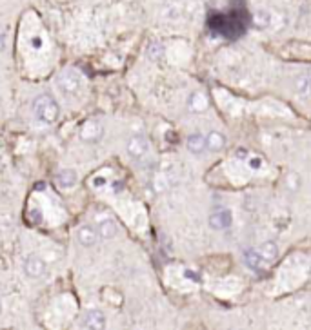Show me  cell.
Instances as JSON below:
<instances>
[{
    "label": "cell",
    "mask_w": 311,
    "mask_h": 330,
    "mask_svg": "<svg viewBox=\"0 0 311 330\" xmlns=\"http://www.w3.org/2000/svg\"><path fill=\"white\" fill-rule=\"evenodd\" d=\"M204 138H206V151H213V153H217V151L226 147L227 140L222 132L211 131V132H208V134H204Z\"/></svg>",
    "instance_id": "obj_13"
},
{
    "label": "cell",
    "mask_w": 311,
    "mask_h": 330,
    "mask_svg": "<svg viewBox=\"0 0 311 330\" xmlns=\"http://www.w3.org/2000/svg\"><path fill=\"white\" fill-rule=\"evenodd\" d=\"M82 328H93V330H100L106 326V316H104L102 310H98V308H93V310H89L88 314L84 316L82 319Z\"/></svg>",
    "instance_id": "obj_9"
},
{
    "label": "cell",
    "mask_w": 311,
    "mask_h": 330,
    "mask_svg": "<svg viewBox=\"0 0 311 330\" xmlns=\"http://www.w3.org/2000/svg\"><path fill=\"white\" fill-rule=\"evenodd\" d=\"M151 151V144L144 134H135V136L129 138L128 142V154L135 162H142L147 154Z\"/></svg>",
    "instance_id": "obj_4"
},
{
    "label": "cell",
    "mask_w": 311,
    "mask_h": 330,
    "mask_svg": "<svg viewBox=\"0 0 311 330\" xmlns=\"http://www.w3.org/2000/svg\"><path fill=\"white\" fill-rule=\"evenodd\" d=\"M209 227L213 230H226L233 225V212L229 209H217L208 218Z\"/></svg>",
    "instance_id": "obj_6"
},
{
    "label": "cell",
    "mask_w": 311,
    "mask_h": 330,
    "mask_svg": "<svg viewBox=\"0 0 311 330\" xmlns=\"http://www.w3.org/2000/svg\"><path fill=\"white\" fill-rule=\"evenodd\" d=\"M33 113H35V118L40 123L51 125V123H55L58 120L60 107H58V102L49 92H42L33 102Z\"/></svg>",
    "instance_id": "obj_1"
},
{
    "label": "cell",
    "mask_w": 311,
    "mask_h": 330,
    "mask_svg": "<svg viewBox=\"0 0 311 330\" xmlns=\"http://www.w3.org/2000/svg\"><path fill=\"white\" fill-rule=\"evenodd\" d=\"M187 107L193 113H204L209 107L208 97H206L204 92H193L191 97H189V100H187Z\"/></svg>",
    "instance_id": "obj_15"
},
{
    "label": "cell",
    "mask_w": 311,
    "mask_h": 330,
    "mask_svg": "<svg viewBox=\"0 0 311 330\" xmlns=\"http://www.w3.org/2000/svg\"><path fill=\"white\" fill-rule=\"evenodd\" d=\"M235 156H237L239 160H246V158H248V151H246V149H239V151L235 153Z\"/></svg>",
    "instance_id": "obj_24"
},
{
    "label": "cell",
    "mask_w": 311,
    "mask_h": 330,
    "mask_svg": "<svg viewBox=\"0 0 311 330\" xmlns=\"http://www.w3.org/2000/svg\"><path fill=\"white\" fill-rule=\"evenodd\" d=\"M244 263L248 265V269L253 270V272H262V270L267 269V265H269L258 256V252L255 251V249H248V251L244 252Z\"/></svg>",
    "instance_id": "obj_11"
},
{
    "label": "cell",
    "mask_w": 311,
    "mask_h": 330,
    "mask_svg": "<svg viewBox=\"0 0 311 330\" xmlns=\"http://www.w3.org/2000/svg\"><path fill=\"white\" fill-rule=\"evenodd\" d=\"M297 92L304 100L307 98V95H309V75H302L297 78Z\"/></svg>",
    "instance_id": "obj_17"
},
{
    "label": "cell",
    "mask_w": 311,
    "mask_h": 330,
    "mask_svg": "<svg viewBox=\"0 0 311 330\" xmlns=\"http://www.w3.org/2000/svg\"><path fill=\"white\" fill-rule=\"evenodd\" d=\"M104 136V125L98 120H88L80 129V140L86 144H97Z\"/></svg>",
    "instance_id": "obj_5"
},
{
    "label": "cell",
    "mask_w": 311,
    "mask_h": 330,
    "mask_svg": "<svg viewBox=\"0 0 311 330\" xmlns=\"http://www.w3.org/2000/svg\"><path fill=\"white\" fill-rule=\"evenodd\" d=\"M184 276L189 279V281H193V283H200V274L197 272V270H193V269H184Z\"/></svg>",
    "instance_id": "obj_20"
},
{
    "label": "cell",
    "mask_w": 311,
    "mask_h": 330,
    "mask_svg": "<svg viewBox=\"0 0 311 330\" xmlns=\"http://www.w3.org/2000/svg\"><path fill=\"white\" fill-rule=\"evenodd\" d=\"M29 44H31V48H33V49H42V38H40L38 35L33 36V38L29 40Z\"/></svg>",
    "instance_id": "obj_22"
},
{
    "label": "cell",
    "mask_w": 311,
    "mask_h": 330,
    "mask_svg": "<svg viewBox=\"0 0 311 330\" xmlns=\"http://www.w3.org/2000/svg\"><path fill=\"white\" fill-rule=\"evenodd\" d=\"M76 172L73 169H62V171L57 172V176H55V183L58 185V189L62 191H67V189H73L76 185Z\"/></svg>",
    "instance_id": "obj_10"
},
{
    "label": "cell",
    "mask_w": 311,
    "mask_h": 330,
    "mask_svg": "<svg viewBox=\"0 0 311 330\" xmlns=\"http://www.w3.org/2000/svg\"><path fill=\"white\" fill-rule=\"evenodd\" d=\"M95 229H97L98 236L102 240H113L116 234H119V225H116L115 220L109 218V216L100 218V220L97 221V225H95Z\"/></svg>",
    "instance_id": "obj_8"
},
{
    "label": "cell",
    "mask_w": 311,
    "mask_h": 330,
    "mask_svg": "<svg viewBox=\"0 0 311 330\" xmlns=\"http://www.w3.org/2000/svg\"><path fill=\"white\" fill-rule=\"evenodd\" d=\"M162 53H164V51H162V45H160L159 42H153V44L149 45V49H147V57L153 58V60L162 57Z\"/></svg>",
    "instance_id": "obj_19"
},
{
    "label": "cell",
    "mask_w": 311,
    "mask_h": 330,
    "mask_svg": "<svg viewBox=\"0 0 311 330\" xmlns=\"http://www.w3.org/2000/svg\"><path fill=\"white\" fill-rule=\"evenodd\" d=\"M246 163H248V167L251 169V171H260L264 165V160L260 158V156H248V158H246Z\"/></svg>",
    "instance_id": "obj_18"
},
{
    "label": "cell",
    "mask_w": 311,
    "mask_h": 330,
    "mask_svg": "<svg viewBox=\"0 0 311 330\" xmlns=\"http://www.w3.org/2000/svg\"><path fill=\"white\" fill-rule=\"evenodd\" d=\"M75 238H76V243H79V245L86 247V249H91V247H95L98 243L100 236H98L97 229H95L93 225L84 223V225H80L79 229H76Z\"/></svg>",
    "instance_id": "obj_7"
},
{
    "label": "cell",
    "mask_w": 311,
    "mask_h": 330,
    "mask_svg": "<svg viewBox=\"0 0 311 330\" xmlns=\"http://www.w3.org/2000/svg\"><path fill=\"white\" fill-rule=\"evenodd\" d=\"M187 151L193 154H202L206 151V138L202 132H193V134H189L187 136Z\"/></svg>",
    "instance_id": "obj_14"
},
{
    "label": "cell",
    "mask_w": 311,
    "mask_h": 330,
    "mask_svg": "<svg viewBox=\"0 0 311 330\" xmlns=\"http://www.w3.org/2000/svg\"><path fill=\"white\" fill-rule=\"evenodd\" d=\"M0 314H2V301H0Z\"/></svg>",
    "instance_id": "obj_26"
},
{
    "label": "cell",
    "mask_w": 311,
    "mask_h": 330,
    "mask_svg": "<svg viewBox=\"0 0 311 330\" xmlns=\"http://www.w3.org/2000/svg\"><path fill=\"white\" fill-rule=\"evenodd\" d=\"M104 185H107V180H104V178H95L93 180V187H97V189H100V187H104Z\"/></svg>",
    "instance_id": "obj_23"
},
{
    "label": "cell",
    "mask_w": 311,
    "mask_h": 330,
    "mask_svg": "<svg viewBox=\"0 0 311 330\" xmlns=\"http://www.w3.org/2000/svg\"><path fill=\"white\" fill-rule=\"evenodd\" d=\"M258 252V256L262 258L266 263H273V261L279 258V247L275 242H264L255 249Z\"/></svg>",
    "instance_id": "obj_12"
},
{
    "label": "cell",
    "mask_w": 311,
    "mask_h": 330,
    "mask_svg": "<svg viewBox=\"0 0 311 330\" xmlns=\"http://www.w3.org/2000/svg\"><path fill=\"white\" fill-rule=\"evenodd\" d=\"M82 87H84V76H82L80 71L73 69V67H67L57 76V89L60 91L62 97H76L82 91Z\"/></svg>",
    "instance_id": "obj_2"
},
{
    "label": "cell",
    "mask_w": 311,
    "mask_h": 330,
    "mask_svg": "<svg viewBox=\"0 0 311 330\" xmlns=\"http://www.w3.org/2000/svg\"><path fill=\"white\" fill-rule=\"evenodd\" d=\"M253 24L257 29H266L269 24H271V13L269 11H266V9H260V11H257L253 17Z\"/></svg>",
    "instance_id": "obj_16"
},
{
    "label": "cell",
    "mask_w": 311,
    "mask_h": 330,
    "mask_svg": "<svg viewBox=\"0 0 311 330\" xmlns=\"http://www.w3.org/2000/svg\"><path fill=\"white\" fill-rule=\"evenodd\" d=\"M288 183H291V191H297L300 187V176L298 174H289Z\"/></svg>",
    "instance_id": "obj_21"
},
{
    "label": "cell",
    "mask_w": 311,
    "mask_h": 330,
    "mask_svg": "<svg viewBox=\"0 0 311 330\" xmlns=\"http://www.w3.org/2000/svg\"><path fill=\"white\" fill-rule=\"evenodd\" d=\"M4 48H6V36L0 33V53L4 51Z\"/></svg>",
    "instance_id": "obj_25"
},
{
    "label": "cell",
    "mask_w": 311,
    "mask_h": 330,
    "mask_svg": "<svg viewBox=\"0 0 311 330\" xmlns=\"http://www.w3.org/2000/svg\"><path fill=\"white\" fill-rule=\"evenodd\" d=\"M22 269H24V274L29 279H40V277H44L46 272H48V263L38 254H29L24 258Z\"/></svg>",
    "instance_id": "obj_3"
}]
</instances>
